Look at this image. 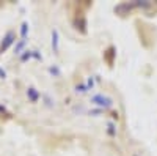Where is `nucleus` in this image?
I'll use <instances>...</instances> for the list:
<instances>
[{"label": "nucleus", "mask_w": 157, "mask_h": 156, "mask_svg": "<svg viewBox=\"0 0 157 156\" xmlns=\"http://www.w3.org/2000/svg\"><path fill=\"white\" fill-rule=\"evenodd\" d=\"M13 38H14V35H13V32H10V33L6 35V38H5V40H6V41H5V44H2V47H0V52L5 50V49H6V47H8V46L13 43Z\"/></svg>", "instance_id": "nucleus-1"}, {"label": "nucleus", "mask_w": 157, "mask_h": 156, "mask_svg": "<svg viewBox=\"0 0 157 156\" xmlns=\"http://www.w3.org/2000/svg\"><path fill=\"white\" fill-rule=\"evenodd\" d=\"M52 47L58 50V40H57V32H52Z\"/></svg>", "instance_id": "nucleus-2"}, {"label": "nucleus", "mask_w": 157, "mask_h": 156, "mask_svg": "<svg viewBox=\"0 0 157 156\" xmlns=\"http://www.w3.org/2000/svg\"><path fill=\"white\" fill-rule=\"evenodd\" d=\"M0 76H2V77H5V71H2V70H0Z\"/></svg>", "instance_id": "nucleus-3"}]
</instances>
